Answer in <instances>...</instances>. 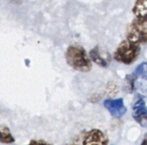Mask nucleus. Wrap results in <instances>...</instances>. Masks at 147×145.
Masks as SVG:
<instances>
[{
	"instance_id": "4468645a",
	"label": "nucleus",
	"mask_w": 147,
	"mask_h": 145,
	"mask_svg": "<svg viewBox=\"0 0 147 145\" xmlns=\"http://www.w3.org/2000/svg\"><path fill=\"white\" fill-rule=\"evenodd\" d=\"M67 145H78V144H76V143H72V144H67Z\"/></svg>"
},
{
	"instance_id": "9d476101",
	"label": "nucleus",
	"mask_w": 147,
	"mask_h": 145,
	"mask_svg": "<svg viewBox=\"0 0 147 145\" xmlns=\"http://www.w3.org/2000/svg\"><path fill=\"white\" fill-rule=\"evenodd\" d=\"M134 75L143 80H147V62L139 64L135 69Z\"/></svg>"
},
{
	"instance_id": "20e7f679",
	"label": "nucleus",
	"mask_w": 147,
	"mask_h": 145,
	"mask_svg": "<svg viewBox=\"0 0 147 145\" xmlns=\"http://www.w3.org/2000/svg\"><path fill=\"white\" fill-rule=\"evenodd\" d=\"M108 137L104 132L98 129L87 131L82 139V145H107Z\"/></svg>"
},
{
	"instance_id": "423d86ee",
	"label": "nucleus",
	"mask_w": 147,
	"mask_h": 145,
	"mask_svg": "<svg viewBox=\"0 0 147 145\" xmlns=\"http://www.w3.org/2000/svg\"><path fill=\"white\" fill-rule=\"evenodd\" d=\"M132 116L142 127L147 128V106L143 98L139 97L134 103Z\"/></svg>"
},
{
	"instance_id": "6e6552de",
	"label": "nucleus",
	"mask_w": 147,
	"mask_h": 145,
	"mask_svg": "<svg viewBox=\"0 0 147 145\" xmlns=\"http://www.w3.org/2000/svg\"><path fill=\"white\" fill-rule=\"evenodd\" d=\"M89 58H90L91 60H93L95 64H97L100 66L107 67V65H108V63L106 60V59L103 58L102 55L100 54V49H99L98 46L94 47V48H92L90 50V52H89Z\"/></svg>"
},
{
	"instance_id": "1a4fd4ad",
	"label": "nucleus",
	"mask_w": 147,
	"mask_h": 145,
	"mask_svg": "<svg viewBox=\"0 0 147 145\" xmlns=\"http://www.w3.org/2000/svg\"><path fill=\"white\" fill-rule=\"evenodd\" d=\"M15 142L10 129L6 126L0 125V142L3 143H12Z\"/></svg>"
},
{
	"instance_id": "f257e3e1",
	"label": "nucleus",
	"mask_w": 147,
	"mask_h": 145,
	"mask_svg": "<svg viewBox=\"0 0 147 145\" xmlns=\"http://www.w3.org/2000/svg\"><path fill=\"white\" fill-rule=\"evenodd\" d=\"M68 66L81 72H88L92 69V61L86 49L78 44L70 45L65 53Z\"/></svg>"
},
{
	"instance_id": "7ed1b4c3",
	"label": "nucleus",
	"mask_w": 147,
	"mask_h": 145,
	"mask_svg": "<svg viewBox=\"0 0 147 145\" xmlns=\"http://www.w3.org/2000/svg\"><path fill=\"white\" fill-rule=\"evenodd\" d=\"M126 39L133 43H147V23L134 19L126 29Z\"/></svg>"
},
{
	"instance_id": "9b49d317",
	"label": "nucleus",
	"mask_w": 147,
	"mask_h": 145,
	"mask_svg": "<svg viewBox=\"0 0 147 145\" xmlns=\"http://www.w3.org/2000/svg\"><path fill=\"white\" fill-rule=\"evenodd\" d=\"M136 78H137V76H136L135 75H127L126 78H125L126 85H127V87H128L130 92H132V91L134 90V82H135Z\"/></svg>"
},
{
	"instance_id": "f03ea898",
	"label": "nucleus",
	"mask_w": 147,
	"mask_h": 145,
	"mask_svg": "<svg viewBox=\"0 0 147 145\" xmlns=\"http://www.w3.org/2000/svg\"><path fill=\"white\" fill-rule=\"evenodd\" d=\"M140 52V46L130 41H122L113 53V59L125 65H131L133 63Z\"/></svg>"
},
{
	"instance_id": "0eeeda50",
	"label": "nucleus",
	"mask_w": 147,
	"mask_h": 145,
	"mask_svg": "<svg viewBox=\"0 0 147 145\" xmlns=\"http://www.w3.org/2000/svg\"><path fill=\"white\" fill-rule=\"evenodd\" d=\"M132 12L136 19L147 23V0H136Z\"/></svg>"
},
{
	"instance_id": "f8f14e48",
	"label": "nucleus",
	"mask_w": 147,
	"mask_h": 145,
	"mask_svg": "<svg viewBox=\"0 0 147 145\" xmlns=\"http://www.w3.org/2000/svg\"><path fill=\"white\" fill-rule=\"evenodd\" d=\"M26 145H53V144H50V143H49L45 141H42V140H31Z\"/></svg>"
},
{
	"instance_id": "ddd939ff",
	"label": "nucleus",
	"mask_w": 147,
	"mask_h": 145,
	"mask_svg": "<svg viewBox=\"0 0 147 145\" xmlns=\"http://www.w3.org/2000/svg\"><path fill=\"white\" fill-rule=\"evenodd\" d=\"M140 145H147V133L144 135V139H143V141H142V142H141Z\"/></svg>"
},
{
	"instance_id": "39448f33",
	"label": "nucleus",
	"mask_w": 147,
	"mask_h": 145,
	"mask_svg": "<svg viewBox=\"0 0 147 145\" xmlns=\"http://www.w3.org/2000/svg\"><path fill=\"white\" fill-rule=\"evenodd\" d=\"M104 106L115 118H120L126 112V107L125 106L124 99L121 98L116 99H106L104 101Z\"/></svg>"
}]
</instances>
